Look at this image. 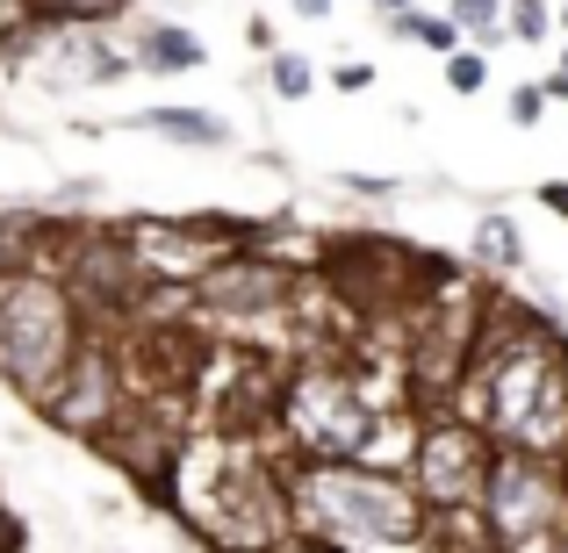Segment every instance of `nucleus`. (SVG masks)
Instances as JSON below:
<instances>
[{
    "label": "nucleus",
    "mask_w": 568,
    "mask_h": 553,
    "mask_svg": "<svg viewBox=\"0 0 568 553\" xmlns=\"http://www.w3.org/2000/svg\"><path fill=\"white\" fill-rule=\"evenodd\" d=\"M388 424L396 417L375 402L367 373L338 360H303L281 373V396H274L281 460H382Z\"/></svg>",
    "instance_id": "1"
},
{
    "label": "nucleus",
    "mask_w": 568,
    "mask_h": 553,
    "mask_svg": "<svg viewBox=\"0 0 568 553\" xmlns=\"http://www.w3.org/2000/svg\"><path fill=\"white\" fill-rule=\"evenodd\" d=\"M87 331L94 324L58 274H37V266L0 274V388H14L22 402H43V388L65 373Z\"/></svg>",
    "instance_id": "2"
},
{
    "label": "nucleus",
    "mask_w": 568,
    "mask_h": 553,
    "mask_svg": "<svg viewBox=\"0 0 568 553\" xmlns=\"http://www.w3.org/2000/svg\"><path fill=\"white\" fill-rule=\"evenodd\" d=\"M475 518H483V540L504 546V553H555V540L568 532L561 460L497 446L489 474H483V496H475Z\"/></svg>",
    "instance_id": "3"
},
{
    "label": "nucleus",
    "mask_w": 568,
    "mask_h": 553,
    "mask_svg": "<svg viewBox=\"0 0 568 553\" xmlns=\"http://www.w3.org/2000/svg\"><path fill=\"white\" fill-rule=\"evenodd\" d=\"M58 280L72 288V303L87 309L94 331L130 324L144 309V295H152V280H144V266H138V252H130L123 223H72L65 259H58Z\"/></svg>",
    "instance_id": "4"
},
{
    "label": "nucleus",
    "mask_w": 568,
    "mask_h": 553,
    "mask_svg": "<svg viewBox=\"0 0 568 553\" xmlns=\"http://www.w3.org/2000/svg\"><path fill=\"white\" fill-rule=\"evenodd\" d=\"M489 453H497V446H489L460 410H417V439H410L403 474H410V489L425 496L432 518H439V511H475L483 474H489Z\"/></svg>",
    "instance_id": "5"
},
{
    "label": "nucleus",
    "mask_w": 568,
    "mask_h": 553,
    "mask_svg": "<svg viewBox=\"0 0 568 553\" xmlns=\"http://www.w3.org/2000/svg\"><path fill=\"white\" fill-rule=\"evenodd\" d=\"M123 237L138 252L144 280L152 288H194L216 259H231L237 245H260L252 223H231V216H123Z\"/></svg>",
    "instance_id": "6"
},
{
    "label": "nucleus",
    "mask_w": 568,
    "mask_h": 553,
    "mask_svg": "<svg viewBox=\"0 0 568 553\" xmlns=\"http://www.w3.org/2000/svg\"><path fill=\"white\" fill-rule=\"evenodd\" d=\"M295 295H303L295 259H281L266 245H237L231 259H216L187 288V309L194 317H223V324H266V317H288Z\"/></svg>",
    "instance_id": "7"
},
{
    "label": "nucleus",
    "mask_w": 568,
    "mask_h": 553,
    "mask_svg": "<svg viewBox=\"0 0 568 553\" xmlns=\"http://www.w3.org/2000/svg\"><path fill=\"white\" fill-rule=\"evenodd\" d=\"M123 410H130V381H123V352H115L109 331H87V346L72 352L65 373H58V381L43 388V402H37L43 424L72 431V439H87V446H94Z\"/></svg>",
    "instance_id": "8"
},
{
    "label": "nucleus",
    "mask_w": 568,
    "mask_h": 553,
    "mask_svg": "<svg viewBox=\"0 0 568 553\" xmlns=\"http://www.w3.org/2000/svg\"><path fill=\"white\" fill-rule=\"evenodd\" d=\"M202 58H209L202 37L181 29V22H144L138 43H130V65H138V72H194Z\"/></svg>",
    "instance_id": "9"
},
{
    "label": "nucleus",
    "mask_w": 568,
    "mask_h": 553,
    "mask_svg": "<svg viewBox=\"0 0 568 553\" xmlns=\"http://www.w3.org/2000/svg\"><path fill=\"white\" fill-rule=\"evenodd\" d=\"M138 130H152V137H173L187 144V152H216V144H231V123L209 109H144Z\"/></svg>",
    "instance_id": "10"
},
{
    "label": "nucleus",
    "mask_w": 568,
    "mask_h": 553,
    "mask_svg": "<svg viewBox=\"0 0 568 553\" xmlns=\"http://www.w3.org/2000/svg\"><path fill=\"white\" fill-rule=\"evenodd\" d=\"M468 259H475V274H518V266H526V237H518V223L504 216V208H489V216L475 223Z\"/></svg>",
    "instance_id": "11"
},
{
    "label": "nucleus",
    "mask_w": 568,
    "mask_h": 553,
    "mask_svg": "<svg viewBox=\"0 0 568 553\" xmlns=\"http://www.w3.org/2000/svg\"><path fill=\"white\" fill-rule=\"evenodd\" d=\"M14 8H22V22H51V29H109L138 0H14Z\"/></svg>",
    "instance_id": "12"
},
{
    "label": "nucleus",
    "mask_w": 568,
    "mask_h": 553,
    "mask_svg": "<svg viewBox=\"0 0 568 553\" xmlns=\"http://www.w3.org/2000/svg\"><path fill=\"white\" fill-rule=\"evenodd\" d=\"M388 37H403V43H425L432 58H454V51H460V29H454V14H417V8H403V14H388Z\"/></svg>",
    "instance_id": "13"
},
{
    "label": "nucleus",
    "mask_w": 568,
    "mask_h": 553,
    "mask_svg": "<svg viewBox=\"0 0 568 553\" xmlns=\"http://www.w3.org/2000/svg\"><path fill=\"white\" fill-rule=\"evenodd\" d=\"M446 14H454L460 37H475V51H483V58L504 43V0H454Z\"/></svg>",
    "instance_id": "14"
},
{
    "label": "nucleus",
    "mask_w": 568,
    "mask_h": 553,
    "mask_svg": "<svg viewBox=\"0 0 568 553\" xmlns=\"http://www.w3.org/2000/svg\"><path fill=\"white\" fill-rule=\"evenodd\" d=\"M504 37L511 43H547L555 37V8H547V0H504Z\"/></svg>",
    "instance_id": "15"
},
{
    "label": "nucleus",
    "mask_w": 568,
    "mask_h": 553,
    "mask_svg": "<svg viewBox=\"0 0 568 553\" xmlns=\"http://www.w3.org/2000/svg\"><path fill=\"white\" fill-rule=\"evenodd\" d=\"M266 80H274V94H281V101H303L310 86H317V72H310V58H295V51H274Z\"/></svg>",
    "instance_id": "16"
},
{
    "label": "nucleus",
    "mask_w": 568,
    "mask_h": 553,
    "mask_svg": "<svg viewBox=\"0 0 568 553\" xmlns=\"http://www.w3.org/2000/svg\"><path fill=\"white\" fill-rule=\"evenodd\" d=\"M446 86H454V94H483V86H489V58L460 43V51L446 58Z\"/></svg>",
    "instance_id": "17"
},
{
    "label": "nucleus",
    "mask_w": 568,
    "mask_h": 553,
    "mask_svg": "<svg viewBox=\"0 0 568 553\" xmlns=\"http://www.w3.org/2000/svg\"><path fill=\"white\" fill-rule=\"evenodd\" d=\"M504 109H511V123H518V130H532V123L547 115V86H540V80L511 86V101H504Z\"/></svg>",
    "instance_id": "18"
},
{
    "label": "nucleus",
    "mask_w": 568,
    "mask_h": 553,
    "mask_svg": "<svg viewBox=\"0 0 568 553\" xmlns=\"http://www.w3.org/2000/svg\"><path fill=\"white\" fill-rule=\"evenodd\" d=\"M332 86H338V94H367V86H375V65H338Z\"/></svg>",
    "instance_id": "19"
},
{
    "label": "nucleus",
    "mask_w": 568,
    "mask_h": 553,
    "mask_svg": "<svg viewBox=\"0 0 568 553\" xmlns=\"http://www.w3.org/2000/svg\"><path fill=\"white\" fill-rule=\"evenodd\" d=\"M540 208H547V216H561V223H568V181H540Z\"/></svg>",
    "instance_id": "20"
},
{
    "label": "nucleus",
    "mask_w": 568,
    "mask_h": 553,
    "mask_svg": "<svg viewBox=\"0 0 568 553\" xmlns=\"http://www.w3.org/2000/svg\"><path fill=\"white\" fill-rule=\"evenodd\" d=\"M0 553H22V525L8 518V503H0Z\"/></svg>",
    "instance_id": "21"
},
{
    "label": "nucleus",
    "mask_w": 568,
    "mask_h": 553,
    "mask_svg": "<svg viewBox=\"0 0 568 553\" xmlns=\"http://www.w3.org/2000/svg\"><path fill=\"white\" fill-rule=\"evenodd\" d=\"M274 553H338V546H324V540H303V532H288Z\"/></svg>",
    "instance_id": "22"
},
{
    "label": "nucleus",
    "mask_w": 568,
    "mask_h": 553,
    "mask_svg": "<svg viewBox=\"0 0 568 553\" xmlns=\"http://www.w3.org/2000/svg\"><path fill=\"white\" fill-rule=\"evenodd\" d=\"M540 86H547V101H561V109H568V72L561 65H555V80H540Z\"/></svg>",
    "instance_id": "23"
},
{
    "label": "nucleus",
    "mask_w": 568,
    "mask_h": 553,
    "mask_svg": "<svg viewBox=\"0 0 568 553\" xmlns=\"http://www.w3.org/2000/svg\"><path fill=\"white\" fill-rule=\"evenodd\" d=\"M295 14H310V22H317V14H332V0H295Z\"/></svg>",
    "instance_id": "24"
},
{
    "label": "nucleus",
    "mask_w": 568,
    "mask_h": 553,
    "mask_svg": "<svg viewBox=\"0 0 568 553\" xmlns=\"http://www.w3.org/2000/svg\"><path fill=\"white\" fill-rule=\"evenodd\" d=\"M375 8H382V14H403V8H410V0H375Z\"/></svg>",
    "instance_id": "25"
},
{
    "label": "nucleus",
    "mask_w": 568,
    "mask_h": 553,
    "mask_svg": "<svg viewBox=\"0 0 568 553\" xmlns=\"http://www.w3.org/2000/svg\"><path fill=\"white\" fill-rule=\"evenodd\" d=\"M555 29H568V0H561V14H555Z\"/></svg>",
    "instance_id": "26"
},
{
    "label": "nucleus",
    "mask_w": 568,
    "mask_h": 553,
    "mask_svg": "<svg viewBox=\"0 0 568 553\" xmlns=\"http://www.w3.org/2000/svg\"><path fill=\"white\" fill-rule=\"evenodd\" d=\"M561 482H568V453H561Z\"/></svg>",
    "instance_id": "27"
},
{
    "label": "nucleus",
    "mask_w": 568,
    "mask_h": 553,
    "mask_svg": "<svg viewBox=\"0 0 568 553\" xmlns=\"http://www.w3.org/2000/svg\"><path fill=\"white\" fill-rule=\"evenodd\" d=\"M475 553H504V546H475Z\"/></svg>",
    "instance_id": "28"
},
{
    "label": "nucleus",
    "mask_w": 568,
    "mask_h": 553,
    "mask_svg": "<svg viewBox=\"0 0 568 553\" xmlns=\"http://www.w3.org/2000/svg\"><path fill=\"white\" fill-rule=\"evenodd\" d=\"M561 72H568V51H561Z\"/></svg>",
    "instance_id": "29"
}]
</instances>
